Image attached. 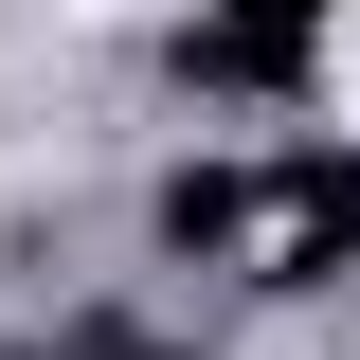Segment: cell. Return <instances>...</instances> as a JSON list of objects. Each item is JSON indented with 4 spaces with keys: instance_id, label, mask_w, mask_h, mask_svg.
<instances>
[{
    "instance_id": "6da1fadb",
    "label": "cell",
    "mask_w": 360,
    "mask_h": 360,
    "mask_svg": "<svg viewBox=\"0 0 360 360\" xmlns=\"http://www.w3.org/2000/svg\"><path fill=\"white\" fill-rule=\"evenodd\" d=\"M307 108L360 144V0H324V37H307Z\"/></svg>"
}]
</instances>
